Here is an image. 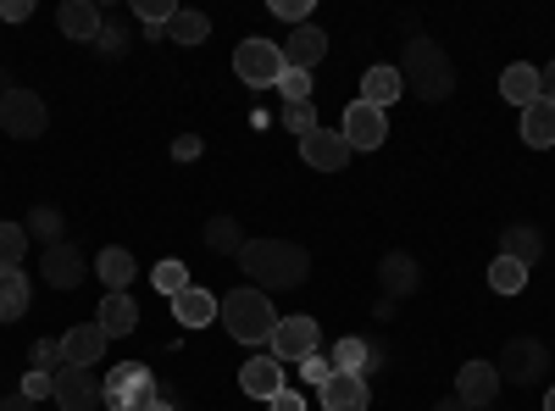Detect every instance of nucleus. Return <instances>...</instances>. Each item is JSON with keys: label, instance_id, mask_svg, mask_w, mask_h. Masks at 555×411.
<instances>
[{"label": "nucleus", "instance_id": "1", "mask_svg": "<svg viewBox=\"0 0 555 411\" xmlns=\"http://www.w3.org/2000/svg\"><path fill=\"white\" fill-rule=\"evenodd\" d=\"M240 272H245L261 295H267V290H300L306 272H311V256H306V245H295V240H245Z\"/></svg>", "mask_w": 555, "mask_h": 411}, {"label": "nucleus", "instance_id": "2", "mask_svg": "<svg viewBox=\"0 0 555 411\" xmlns=\"http://www.w3.org/2000/svg\"><path fill=\"white\" fill-rule=\"evenodd\" d=\"M400 78H405V95H416V101H444L450 89H455V62L439 51L428 34H411Z\"/></svg>", "mask_w": 555, "mask_h": 411}, {"label": "nucleus", "instance_id": "3", "mask_svg": "<svg viewBox=\"0 0 555 411\" xmlns=\"http://www.w3.org/2000/svg\"><path fill=\"white\" fill-rule=\"evenodd\" d=\"M217 323L234 334L240 345H267L272 329H278V311L272 300L250 284V290H234V295H222V311H217Z\"/></svg>", "mask_w": 555, "mask_h": 411}, {"label": "nucleus", "instance_id": "4", "mask_svg": "<svg viewBox=\"0 0 555 411\" xmlns=\"http://www.w3.org/2000/svg\"><path fill=\"white\" fill-rule=\"evenodd\" d=\"M156 395H162V384L145 361H117L101 378V406H112V411H145Z\"/></svg>", "mask_w": 555, "mask_h": 411}, {"label": "nucleus", "instance_id": "5", "mask_svg": "<svg viewBox=\"0 0 555 411\" xmlns=\"http://www.w3.org/2000/svg\"><path fill=\"white\" fill-rule=\"evenodd\" d=\"M544 368H550V345H544V339H528V334L505 339V350H500V361H494V373H500L505 384H517V389L539 384Z\"/></svg>", "mask_w": 555, "mask_h": 411}, {"label": "nucleus", "instance_id": "6", "mask_svg": "<svg viewBox=\"0 0 555 411\" xmlns=\"http://www.w3.org/2000/svg\"><path fill=\"white\" fill-rule=\"evenodd\" d=\"M284 73H289V67H284V51H278L272 39H245V44H234V78H240V84L272 89Z\"/></svg>", "mask_w": 555, "mask_h": 411}, {"label": "nucleus", "instance_id": "7", "mask_svg": "<svg viewBox=\"0 0 555 411\" xmlns=\"http://www.w3.org/2000/svg\"><path fill=\"white\" fill-rule=\"evenodd\" d=\"M44 123H51V112H44V101L34 95V89H0V128L12 133V140H39Z\"/></svg>", "mask_w": 555, "mask_h": 411}, {"label": "nucleus", "instance_id": "8", "mask_svg": "<svg viewBox=\"0 0 555 411\" xmlns=\"http://www.w3.org/2000/svg\"><path fill=\"white\" fill-rule=\"evenodd\" d=\"M339 133H345V145H350V151H378V145L389 140V117H384L378 106H366V101H350Z\"/></svg>", "mask_w": 555, "mask_h": 411}, {"label": "nucleus", "instance_id": "9", "mask_svg": "<svg viewBox=\"0 0 555 411\" xmlns=\"http://www.w3.org/2000/svg\"><path fill=\"white\" fill-rule=\"evenodd\" d=\"M267 350H272V361H306V356H317V323H311V317H278Z\"/></svg>", "mask_w": 555, "mask_h": 411}, {"label": "nucleus", "instance_id": "10", "mask_svg": "<svg viewBox=\"0 0 555 411\" xmlns=\"http://www.w3.org/2000/svg\"><path fill=\"white\" fill-rule=\"evenodd\" d=\"M300 156H306V167H317V172H339L356 151L345 145L339 128H311L306 140H300Z\"/></svg>", "mask_w": 555, "mask_h": 411}, {"label": "nucleus", "instance_id": "11", "mask_svg": "<svg viewBox=\"0 0 555 411\" xmlns=\"http://www.w3.org/2000/svg\"><path fill=\"white\" fill-rule=\"evenodd\" d=\"M44 284H51V290H78L83 279H89V256L78 251V245H51V251H44Z\"/></svg>", "mask_w": 555, "mask_h": 411}, {"label": "nucleus", "instance_id": "12", "mask_svg": "<svg viewBox=\"0 0 555 411\" xmlns=\"http://www.w3.org/2000/svg\"><path fill=\"white\" fill-rule=\"evenodd\" d=\"M56 406H62V411H95V406H101V378H95V368H62V373H56Z\"/></svg>", "mask_w": 555, "mask_h": 411}, {"label": "nucleus", "instance_id": "13", "mask_svg": "<svg viewBox=\"0 0 555 411\" xmlns=\"http://www.w3.org/2000/svg\"><path fill=\"white\" fill-rule=\"evenodd\" d=\"M500 395V373H494V361H467V368L455 373V400H467L473 411L494 406Z\"/></svg>", "mask_w": 555, "mask_h": 411}, {"label": "nucleus", "instance_id": "14", "mask_svg": "<svg viewBox=\"0 0 555 411\" xmlns=\"http://www.w3.org/2000/svg\"><path fill=\"white\" fill-rule=\"evenodd\" d=\"M278 51H284V67H295V73H311L317 62H322V51H328V34H322L317 23H300L284 44H278Z\"/></svg>", "mask_w": 555, "mask_h": 411}, {"label": "nucleus", "instance_id": "15", "mask_svg": "<svg viewBox=\"0 0 555 411\" xmlns=\"http://www.w3.org/2000/svg\"><path fill=\"white\" fill-rule=\"evenodd\" d=\"M240 389L250 400H272L278 389H289L284 384V361H272V356H250L245 368H240Z\"/></svg>", "mask_w": 555, "mask_h": 411}, {"label": "nucleus", "instance_id": "16", "mask_svg": "<svg viewBox=\"0 0 555 411\" xmlns=\"http://www.w3.org/2000/svg\"><path fill=\"white\" fill-rule=\"evenodd\" d=\"M317 389H322V411H366L373 406L366 378H356V373H328V384H317Z\"/></svg>", "mask_w": 555, "mask_h": 411}, {"label": "nucleus", "instance_id": "17", "mask_svg": "<svg viewBox=\"0 0 555 411\" xmlns=\"http://www.w3.org/2000/svg\"><path fill=\"white\" fill-rule=\"evenodd\" d=\"M378 284H384V295H389V300H405V295H416V284H423V272H416V256H405V251H389V256L378 261Z\"/></svg>", "mask_w": 555, "mask_h": 411}, {"label": "nucleus", "instance_id": "18", "mask_svg": "<svg viewBox=\"0 0 555 411\" xmlns=\"http://www.w3.org/2000/svg\"><path fill=\"white\" fill-rule=\"evenodd\" d=\"M217 311H222V300L211 295V290H201V284H190V290H178L172 295V317L183 329H206V323H217Z\"/></svg>", "mask_w": 555, "mask_h": 411}, {"label": "nucleus", "instance_id": "19", "mask_svg": "<svg viewBox=\"0 0 555 411\" xmlns=\"http://www.w3.org/2000/svg\"><path fill=\"white\" fill-rule=\"evenodd\" d=\"M101 356H106V334L95 323H78V329L62 334V361L67 368H95Z\"/></svg>", "mask_w": 555, "mask_h": 411}, {"label": "nucleus", "instance_id": "20", "mask_svg": "<svg viewBox=\"0 0 555 411\" xmlns=\"http://www.w3.org/2000/svg\"><path fill=\"white\" fill-rule=\"evenodd\" d=\"M95 329H101L106 339H122V334H133V329H139V306H133V295H128V290L101 300V311H95Z\"/></svg>", "mask_w": 555, "mask_h": 411}, {"label": "nucleus", "instance_id": "21", "mask_svg": "<svg viewBox=\"0 0 555 411\" xmlns=\"http://www.w3.org/2000/svg\"><path fill=\"white\" fill-rule=\"evenodd\" d=\"M500 95L512 101V106H533V101H544L539 67H528V62H512V67L500 73Z\"/></svg>", "mask_w": 555, "mask_h": 411}, {"label": "nucleus", "instance_id": "22", "mask_svg": "<svg viewBox=\"0 0 555 411\" xmlns=\"http://www.w3.org/2000/svg\"><path fill=\"white\" fill-rule=\"evenodd\" d=\"M405 95V78H400V67H366V78H361V101L366 106H395Z\"/></svg>", "mask_w": 555, "mask_h": 411}, {"label": "nucleus", "instance_id": "23", "mask_svg": "<svg viewBox=\"0 0 555 411\" xmlns=\"http://www.w3.org/2000/svg\"><path fill=\"white\" fill-rule=\"evenodd\" d=\"M328 361H334V373H356V378H366V373H373L378 361H384V350H378V345H366V339H339Z\"/></svg>", "mask_w": 555, "mask_h": 411}, {"label": "nucleus", "instance_id": "24", "mask_svg": "<svg viewBox=\"0 0 555 411\" xmlns=\"http://www.w3.org/2000/svg\"><path fill=\"white\" fill-rule=\"evenodd\" d=\"M89 267L101 272V284H106L112 295H122V290L133 284V272H139V261H133V256H128L122 245H106V251H101L95 261H89Z\"/></svg>", "mask_w": 555, "mask_h": 411}, {"label": "nucleus", "instance_id": "25", "mask_svg": "<svg viewBox=\"0 0 555 411\" xmlns=\"http://www.w3.org/2000/svg\"><path fill=\"white\" fill-rule=\"evenodd\" d=\"M101 7H89V0H67V7L56 12V28L67 34V39H89L95 44V34H101Z\"/></svg>", "mask_w": 555, "mask_h": 411}, {"label": "nucleus", "instance_id": "26", "mask_svg": "<svg viewBox=\"0 0 555 411\" xmlns=\"http://www.w3.org/2000/svg\"><path fill=\"white\" fill-rule=\"evenodd\" d=\"M522 140H528L533 151H550V145H555V101L522 106Z\"/></svg>", "mask_w": 555, "mask_h": 411}, {"label": "nucleus", "instance_id": "27", "mask_svg": "<svg viewBox=\"0 0 555 411\" xmlns=\"http://www.w3.org/2000/svg\"><path fill=\"white\" fill-rule=\"evenodd\" d=\"M28 311V279L23 267H0V323H17Z\"/></svg>", "mask_w": 555, "mask_h": 411}, {"label": "nucleus", "instance_id": "28", "mask_svg": "<svg viewBox=\"0 0 555 411\" xmlns=\"http://www.w3.org/2000/svg\"><path fill=\"white\" fill-rule=\"evenodd\" d=\"M539 251H544V240H539V228H528V222H512V228L500 234V256H512V261H522V267H533Z\"/></svg>", "mask_w": 555, "mask_h": 411}, {"label": "nucleus", "instance_id": "29", "mask_svg": "<svg viewBox=\"0 0 555 411\" xmlns=\"http://www.w3.org/2000/svg\"><path fill=\"white\" fill-rule=\"evenodd\" d=\"M489 290H494V295H522V290H528V267L512 261V256H494V261H489Z\"/></svg>", "mask_w": 555, "mask_h": 411}, {"label": "nucleus", "instance_id": "30", "mask_svg": "<svg viewBox=\"0 0 555 411\" xmlns=\"http://www.w3.org/2000/svg\"><path fill=\"white\" fill-rule=\"evenodd\" d=\"M167 39H172V44H206V39H211V17L178 7V17L167 23Z\"/></svg>", "mask_w": 555, "mask_h": 411}, {"label": "nucleus", "instance_id": "31", "mask_svg": "<svg viewBox=\"0 0 555 411\" xmlns=\"http://www.w3.org/2000/svg\"><path fill=\"white\" fill-rule=\"evenodd\" d=\"M206 245H211L217 256H240V251H245V228H240L234 217H211V222H206Z\"/></svg>", "mask_w": 555, "mask_h": 411}, {"label": "nucleus", "instance_id": "32", "mask_svg": "<svg viewBox=\"0 0 555 411\" xmlns=\"http://www.w3.org/2000/svg\"><path fill=\"white\" fill-rule=\"evenodd\" d=\"M133 17H139V28H145V39H156V34H167L178 7H172V0H133Z\"/></svg>", "mask_w": 555, "mask_h": 411}, {"label": "nucleus", "instance_id": "33", "mask_svg": "<svg viewBox=\"0 0 555 411\" xmlns=\"http://www.w3.org/2000/svg\"><path fill=\"white\" fill-rule=\"evenodd\" d=\"M23 228H28V240H44V251L62 245V211L56 206H34Z\"/></svg>", "mask_w": 555, "mask_h": 411}, {"label": "nucleus", "instance_id": "34", "mask_svg": "<svg viewBox=\"0 0 555 411\" xmlns=\"http://www.w3.org/2000/svg\"><path fill=\"white\" fill-rule=\"evenodd\" d=\"M151 284H156V290L172 300L178 290H190V267H183L178 256H167V261H156V267H151Z\"/></svg>", "mask_w": 555, "mask_h": 411}, {"label": "nucleus", "instance_id": "35", "mask_svg": "<svg viewBox=\"0 0 555 411\" xmlns=\"http://www.w3.org/2000/svg\"><path fill=\"white\" fill-rule=\"evenodd\" d=\"M28 251V228L23 222H0V267H17Z\"/></svg>", "mask_w": 555, "mask_h": 411}, {"label": "nucleus", "instance_id": "36", "mask_svg": "<svg viewBox=\"0 0 555 411\" xmlns=\"http://www.w3.org/2000/svg\"><path fill=\"white\" fill-rule=\"evenodd\" d=\"M28 356H34V373H51V378H56V373L67 368V361H62V345H56V339H34V350H28Z\"/></svg>", "mask_w": 555, "mask_h": 411}, {"label": "nucleus", "instance_id": "37", "mask_svg": "<svg viewBox=\"0 0 555 411\" xmlns=\"http://www.w3.org/2000/svg\"><path fill=\"white\" fill-rule=\"evenodd\" d=\"M284 128L306 140L311 128H322V117H317V106H311V101H295V106H284Z\"/></svg>", "mask_w": 555, "mask_h": 411}, {"label": "nucleus", "instance_id": "38", "mask_svg": "<svg viewBox=\"0 0 555 411\" xmlns=\"http://www.w3.org/2000/svg\"><path fill=\"white\" fill-rule=\"evenodd\" d=\"M278 95H284V106H295V101H311V73H284L278 78Z\"/></svg>", "mask_w": 555, "mask_h": 411}, {"label": "nucleus", "instance_id": "39", "mask_svg": "<svg viewBox=\"0 0 555 411\" xmlns=\"http://www.w3.org/2000/svg\"><path fill=\"white\" fill-rule=\"evenodd\" d=\"M95 44H101L106 56H122V51H128V34H122V23L101 17V34H95Z\"/></svg>", "mask_w": 555, "mask_h": 411}, {"label": "nucleus", "instance_id": "40", "mask_svg": "<svg viewBox=\"0 0 555 411\" xmlns=\"http://www.w3.org/2000/svg\"><path fill=\"white\" fill-rule=\"evenodd\" d=\"M272 12L300 28V23H311V0H272Z\"/></svg>", "mask_w": 555, "mask_h": 411}, {"label": "nucleus", "instance_id": "41", "mask_svg": "<svg viewBox=\"0 0 555 411\" xmlns=\"http://www.w3.org/2000/svg\"><path fill=\"white\" fill-rule=\"evenodd\" d=\"M23 395H28V400L56 395V378H51V373H28V378H23Z\"/></svg>", "mask_w": 555, "mask_h": 411}, {"label": "nucleus", "instance_id": "42", "mask_svg": "<svg viewBox=\"0 0 555 411\" xmlns=\"http://www.w3.org/2000/svg\"><path fill=\"white\" fill-rule=\"evenodd\" d=\"M300 373H306L311 384H328V373H334V361H328V356H306V361H300Z\"/></svg>", "mask_w": 555, "mask_h": 411}, {"label": "nucleus", "instance_id": "43", "mask_svg": "<svg viewBox=\"0 0 555 411\" xmlns=\"http://www.w3.org/2000/svg\"><path fill=\"white\" fill-rule=\"evenodd\" d=\"M34 17V0H0V23H28Z\"/></svg>", "mask_w": 555, "mask_h": 411}, {"label": "nucleus", "instance_id": "44", "mask_svg": "<svg viewBox=\"0 0 555 411\" xmlns=\"http://www.w3.org/2000/svg\"><path fill=\"white\" fill-rule=\"evenodd\" d=\"M267 411H306V400H300L295 389H278V395L267 400Z\"/></svg>", "mask_w": 555, "mask_h": 411}, {"label": "nucleus", "instance_id": "45", "mask_svg": "<svg viewBox=\"0 0 555 411\" xmlns=\"http://www.w3.org/2000/svg\"><path fill=\"white\" fill-rule=\"evenodd\" d=\"M201 151H206V145L195 140V133H183V140H172V156H178V162H195Z\"/></svg>", "mask_w": 555, "mask_h": 411}, {"label": "nucleus", "instance_id": "46", "mask_svg": "<svg viewBox=\"0 0 555 411\" xmlns=\"http://www.w3.org/2000/svg\"><path fill=\"white\" fill-rule=\"evenodd\" d=\"M0 411H39V406H34V400H28V395H23V389H17V395H12V400H0Z\"/></svg>", "mask_w": 555, "mask_h": 411}, {"label": "nucleus", "instance_id": "47", "mask_svg": "<svg viewBox=\"0 0 555 411\" xmlns=\"http://www.w3.org/2000/svg\"><path fill=\"white\" fill-rule=\"evenodd\" d=\"M539 84H544V101H555V62H550V67L539 73Z\"/></svg>", "mask_w": 555, "mask_h": 411}, {"label": "nucleus", "instance_id": "48", "mask_svg": "<svg viewBox=\"0 0 555 411\" xmlns=\"http://www.w3.org/2000/svg\"><path fill=\"white\" fill-rule=\"evenodd\" d=\"M145 411H178V406H172V389H162V395H156V400H151Z\"/></svg>", "mask_w": 555, "mask_h": 411}, {"label": "nucleus", "instance_id": "49", "mask_svg": "<svg viewBox=\"0 0 555 411\" xmlns=\"http://www.w3.org/2000/svg\"><path fill=\"white\" fill-rule=\"evenodd\" d=\"M434 411H473V406H467V400H455V395H450V400H439Z\"/></svg>", "mask_w": 555, "mask_h": 411}, {"label": "nucleus", "instance_id": "50", "mask_svg": "<svg viewBox=\"0 0 555 411\" xmlns=\"http://www.w3.org/2000/svg\"><path fill=\"white\" fill-rule=\"evenodd\" d=\"M544 411H555V384H550V395H544Z\"/></svg>", "mask_w": 555, "mask_h": 411}, {"label": "nucleus", "instance_id": "51", "mask_svg": "<svg viewBox=\"0 0 555 411\" xmlns=\"http://www.w3.org/2000/svg\"><path fill=\"white\" fill-rule=\"evenodd\" d=\"M483 411H489V406H483Z\"/></svg>", "mask_w": 555, "mask_h": 411}]
</instances>
